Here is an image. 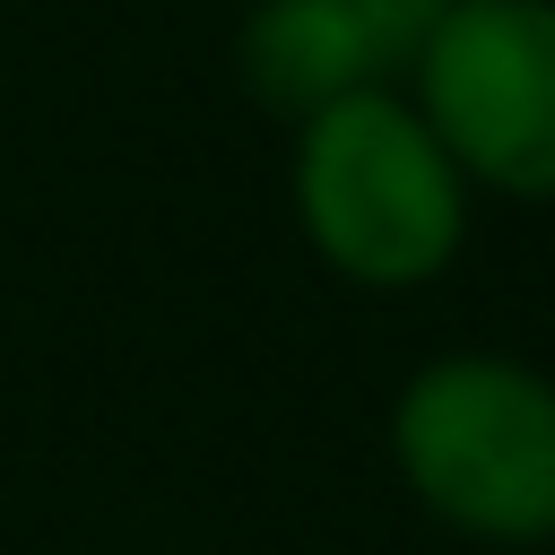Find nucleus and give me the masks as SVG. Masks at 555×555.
<instances>
[{"label":"nucleus","instance_id":"obj_4","mask_svg":"<svg viewBox=\"0 0 555 555\" xmlns=\"http://www.w3.org/2000/svg\"><path fill=\"white\" fill-rule=\"evenodd\" d=\"M243 61H251V87L269 104H295V113H321V104L373 87V69H390L382 43L338 0H260Z\"/></svg>","mask_w":555,"mask_h":555},{"label":"nucleus","instance_id":"obj_3","mask_svg":"<svg viewBox=\"0 0 555 555\" xmlns=\"http://www.w3.org/2000/svg\"><path fill=\"white\" fill-rule=\"evenodd\" d=\"M425 130L451 165L494 191H555V9L546 0H460L416 52Z\"/></svg>","mask_w":555,"mask_h":555},{"label":"nucleus","instance_id":"obj_5","mask_svg":"<svg viewBox=\"0 0 555 555\" xmlns=\"http://www.w3.org/2000/svg\"><path fill=\"white\" fill-rule=\"evenodd\" d=\"M373 43H382V61H408V52H425V35L442 26V0H338Z\"/></svg>","mask_w":555,"mask_h":555},{"label":"nucleus","instance_id":"obj_1","mask_svg":"<svg viewBox=\"0 0 555 555\" xmlns=\"http://www.w3.org/2000/svg\"><path fill=\"white\" fill-rule=\"evenodd\" d=\"M295 199H304L312 243L347 278H373V286L434 278L460 243V173L442 139L382 87H356L312 113Z\"/></svg>","mask_w":555,"mask_h":555},{"label":"nucleus","instance_id":"obj_2","mask_svg":"<svg viewBox=\"0 0 555 555\" xmlns=\"http://www.w3.org/2000/svg\"><path fill=\"white\" fill-rule=\"evenodd\" d=\"M416 494L477 538H555V390L494 356H451L399 399Z\"/></svg>","mask_w":555,"mask_h":555},{"label":"nucleus","instance_id":"obj_6","mask_svg":"<svg viewBox=\"0 0 555 555\" xmlns=\"http://www.w3.org/2000/svg\"><path fill=\"white\" fill-rule=\"evenodd\" d=\"M442 9H460V0H442Z\"/></svg>","mask_w":555,"mask_h":555}]
</instances>
